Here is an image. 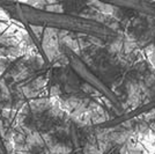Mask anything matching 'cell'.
Segmentation results:
<instances>
[{
  "instance_id": "obj_1",
  "label": "cell",
  "mask_w": 155,
  "mask_h": 154,
  "mask_svg": "<svg viewBox=\"0 0 155 154\" xmlns=\"http://www.w3.org/2000/svg\"><path fill=\"white\" fill-rule=\"evenodd\" d=\"M147 1H149V0H147Z\"/></svg>"
}]
</instances>
